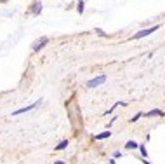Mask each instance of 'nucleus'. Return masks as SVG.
Masks as SVG:
<instances>
[{
    "label": "nucleus",
    "mask_w": 165,
    "mask_h": 164,
    "mask_svg": "<svg viewBox=\"0 0 165 164\" xmlns=\"http://www.w3.org/2000/svg\"><path fill=\"white\" fill-rule=\"evenodd\" d=\"M104 82H106V75H99V77L89 80V82H87V87H89V89H94V87L101 86V84H104Z\"/></svg>",
    "instance_id": "nucleus-1"
},
{
    "label": "nucleus",
    "mask_w": 165,
    "mask_h": 164,
    "mask_svg": "<svg viewBox=\"0 0 165 164\" xmlns=\"http://www.w3.org/2000/svg\"><path fill=\"white\" fill-rule=\"evenodd\" d=\"M157 30H158V25H157V26H151V28L141 30L139 33H136V35H134V38H143V37H146V35H151L153 32H157Z\"/></svg>",
    "instance_id": "nucleus-2"
},
{
    "label": "nucleus",
    "mask_w": 165,
    "mask_h": 164,
    "mask_svg": "<svg viewBox=\"0 0 165 164\" xmlns=\"http://www.w3.org/2000/svg\"><path fill=\"white\" fill-rule=\"evenodd\" d=\"M37 105H38V101H35L33 105H30V107H23V108H19V110H16V112H12V115H21V114H24V112H30V110H33Z\"/></svg>",
    "instance_id": "nucleus-3"
},
{
    "label": "nucleus",
    "mask_w": 165,
    "mask_h": 164,
    "mask_svg": "<svg viewBox=\"0 0 165 164\" xmlns=\"http://www.w3.org/2000/svg\"><path fill=\"white\" fill-rule=\"evenodd\" d=\"M47 42H49V38H47V37H42L40 40H35V42H33V51L42 49V47H44V44H47Z\"/></svg>",
    "instance_id": "nucleus-4"
},
{
    "label": "nucleus",
    "mask_w": 165,
    "mask_h": 164,
    "mask_svg": "<svg viewBox=\"0 0 165 164\" xmlns=\"http://www.w3.org/2000/svg\"><path fill=\"white\" fill-rule=\"evenodd\" d=\"M68 147V140H63V142H59L57 145H56V150H63Z\"/></svg>",
    "instance_id": "nucleus-5"
},
{
    "label": "nucleus",
    "mask_w": 165,
    "mask_h": 164,
    "mask_svg": "<svg viewBox=\"0 0 165 164\" xmlns=\"http://www.w3.org/2000/svg\"><path fill=\"white\" fill-rule=\"evenodd\" d=\"M110 135H111L110 131H104V133H101V135H96V136H94V140H104V138H108Z\"/></svg>",
    "instance_id": "nucleus-6"
},
{
    "label": "nucleus",
    "mask_w": 165,
    "mask_h": 164,
    "mask_svg": "<svg viewBox=\"0 0 165 164\" xmlns=\"http://www.w3.org/2000/svg\"><path fill=\"white\" fill-rule=\"evenodd\" d=\"M148 117H158V115H163V112L162 110H151V112H148Z\"/></svg>",
    "instance_id": "nucleus-7"
},
{
    "label": "nucleus",
    "mask_w": 165,
    "mask_h": 164,
    "mask_svg": "<svg viewBox=\"0 0 165 164\" xmlns=\"http://www.w3.org/2000/svg\"><path fill=\"white\" fill-rule=\"evenodd\" d=\"M31 11H33L35 14H38V12L42 11V4H40V2H37V4L33 5V9H31Z\"/></svg>",
    "instance_id": "nucleus-8"
},
{
    "label": "nucleus",
    "mask_w": 165,
    "mask_h": 164,
    "mask_svg": "<svg viewBox=\"0 0 165 164\" xmlns=\"http://www.w3.org/2000/svg\"><path fill=\"white\" fill-rule=\"evenodd\" d=\"M125 147H127V149H138V143L131 140V142H127V145H125Z\"/></svg>",
    "instance_id": "nucleus-9"
},
{
    "label": "nucleus",
    "mask_w": 165,
    "mask_h": 164,
    "mask_svg": "<svg viewBox=\"0 0 165 164\" xmlns=\"http://www.w3.org/2000/svg\"><path fill=\"white\" fill-rule=\"evenodd\" d=\"M78 12H83V2H78Z\"/></svg>",
    "instance_id": "nucleus-10"
},
{
    "label": "nucleus",
    "mask_w": 165,
    "mask_h": 164,
    "mask_svg": "<svg viewBox=\"0 0 165 164\" xmlns=\"http://www.w3.org/2000/svg\"><path fill=\"white\" fill-rule=\"evenodd\" d=\"M56 164H64V162H63V161H57V162H56Z\"/></svg>",
    "instance_id": "nucleus-11"
}]
</instances>
